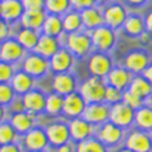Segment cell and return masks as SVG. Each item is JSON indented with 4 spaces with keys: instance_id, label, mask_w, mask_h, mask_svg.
I'll return each instance as SVG.
<instances>
[{
    "instance_id": "60d3db41",
    "label": "cell",
    "mask_w": 152,
    "mask_h": 152,
    "mask_svg": "<svg viewBox=\"0 0 152 152\" xmlns=\"http://www.w3.org/2000/svg\"><path fill=\"white\" fill-rule=\"evenodd\" d=\"M71 7H74V10L77 12H83L88 7H93L95 4V0H70Z\"/></svg>"
},
{
    "instance_id": "7a4b0ae2",
    "label": "cell",
    "mask_w": 152,
    "mask_h": 152,
    "mask_svg": "<svg viewBox=\"0 0 152 152\" xmlns=\"http://www.w3.org/2000/svg\"><path fill=\"white\" fill-rule=\"evenodd\" d=\"M105 90L107 83L104 78L98 77H90L86 81H83L78 86V93L83 95V98L86 99L87 104H93V102H104L105 98Z\"/></svg>"
},
{
    "instance_id": "ee69618b",
    "label": "cell",
    "mask_w": 152,
    "mask_h": 152,
    "mask_svg": "<svg viewBox=\"0 0 152 152\" xmlns=\"http://www.w3.org/2000/svg\"><path fill=\"white\" fill-rule=\"evenodd\" d=\"M0 152H26L23 145L20 142H14V144H9V145L0 146Z\"/></svg>"
},
{
    "instance_id": "b9f144b4",
    "label": "cell",
    "mask_w": 152,
    "mask_h": 152,
    "mask_svg": "<svg viewBox=\"0 0 152 152\" xmlns=\"http://www.w3.org/2000/svg\"><path fill=\"white\" fill-rule=\"evenodd\" d=\"M24 10H44V0H21Z\"/></svg>"
},
{
    "instance_id": "f1b7e54d",
    "label": "cell",
    "mask_w": 152,
    "mask_h": 152,
    "mask_svg": "<svg viewBox=\"0 0 152 152\" xmlns=\"http://www.w3.org/2000/svg\"><path fill=\"white\" fill-rule=\"evenodd\" d=\"M14 39L19 41V44L26 51H33L36 46H37V43H39V39H40V33L39 31H36V30H31V28H20L17 34H16V37Z\"/></svg>"
},
{
    "instance_id": "30bf717a",
    "label": "cell",
    "mask_w": 152,
    "mask_h": 152,
    "mask_svg": "<svg viewBox=\"0 0 152 152\" xmlns=\"http://www.w3.org/2000/svg\"><path fill=\"white\" fill-rule=\"evenodd\" d=\"M125 148H128L132 152H151V132H146V131H142V129L131 131L125 138Z\"/></svg>"
},
{
    "instance_id": "f35d334b",
    "label": "cell",
    "mask_w": 152,
    "mask_h": 152,
    "mask_svg": "<svg viewBox=\"0 0 152 152\" xmlns=\"http://www.w3.org/2000/svg\"><path fill=\"white\" fill-rule=\"evenodd\" d=\"M122 93L118 88L115 87H111V86H107V90H105V98H104V102L108 104V105H114V104H118L122 101Z\"/></svg>"
},
{
    "instance_id": "bcb514c9",
    "label": "cell",
    "mask_w": 152,
    "mask_h": 152,
    "mask_svg": "<svg viewBox=\"0 0 152 152\" xmlns=\"http://www.w3.org/2000/svg\"><path fill=\"white\" fill-rule=\"evenodd\" d=\"M144 20H145V28H146V31H148L149 34H152V10L148 14H146V17Z\"/></svg>"
},
{
    "instance_id": "ffe728a7",
    "label": "cell",
    "mask_w": 152,
    "mask_h": 152,
    "mask_svg": "<svg viewBox=\"0 0 152 152\" xmlns=\"http://www.w3.org/2000/svg\"><path fill=\"white\" fill-rule=\"evenodd\" d=\"M9 122L16 129V132L19 134L20 137H23L36 126V115L27 113V111L14 113L9 117Z\"/></svg>"
},
{
    "instance_id": "8d00e7d4",
    "label": "cell",
    "mask_w": 152,
    "mask_h": 152,
    "mask_svg": "<svg viewBox=\"0 0 152 152\" xmlns=\"http://www.w3.org/2000/svg\"><path fill=\"white\" fill-rule=\"evenodd\" d=\"M17 97H19V95L14 93L13 87H12L10 83L0 84V105L9 108V107L12 105V102H13Z\"/></svg>"
},
{
    "instance_id": "db71d44e",
    "label": "cell",
    "mask_w": 152,
    "mask_h": 152,
    "mask_svg": "<svg viewBox=\"0 0 152 152\" xmlns=\"http://www.w3.org/2000/svg\"><path fill=\"white\" fill-rule=\"evenodd\" d=\"M151 141H152V131H151Z\"/></svg>"
},
{
    "instance_id": "d6a6232c",
    "label": "cell",
    "mask_w": 152,
    "mask_h": 152,
    "mask_svg": "<svg viewBox=\"0 0 152 152\" xmlns=\"http://www.w3.org/2000/svg\"><path fill=\"white\" fill-rule=\"evenodd\" d=\"M63 101H64V97L60 95V94H57V93L47 94L46 114L53 115V117H57L60 114H63Z\"/></svg>"
},
{
    "instance_id": "4316f807",
    "label": "cell",
    "mask_w": 152,
    "mask_h": 152,
    "mask_svg": "<svg viewBox=\"0 0 152 152\" xmlns=\"http://www.w3.org/2000/svg\"><path fill=\"white\" fill-rule=\"evenodd\" d=\"M41 34H46V36H50V37H57V39L61 34H64L61 16L47 13L46 20H44L43 27H41Z\"/></svg>"
},
{
    "instance_id": "1f68e13d",
    "label": "cell",
    "mask_w": 152,
    "mask_h": 152,
    "mask_svg": "<svg viewBox=\"0 0 152 152\" xmlns=\"http://www.w3.org/2000/svg\"><path fill=\"white\" fill-rule=\"evenodd\" d=\"M63 19V30L64 34H73L77 31H81L83 27V21H81V14L77 10L73 12H67L64 16H61Z\"/></svg>"
},
{
    "instance_id": "5b68a950",
    "label": "cell",
    "mask_w": 152,
    "mask_h": 152,
    "mask_svg": "<svg viewBox=\"0 0 152 152\" xmlns=\"http://www.w3.org/2000/svg\"><path fill=\"white\" fill-rule=\"evenodd\" d=\"M20 64H21V70L28 75H31L34 80L43 78L50 71V61L33 51L27 53V56L23 58Z\"/></svg>"
},
{
    "instance_id": "ba28073f",
    "label": "cell",
    "mask_w": 152,
    "mask_h": 152,
    "mask_svg": "<svg viewBox=\"0 0 152 152\" xmlns=\"http://www.w3.org/2000/svg\"><path fill=\"white\" fill-rule=\"evenodd\" d=\"M134 117H135V111L122 101L118 102V104L110 105V118H108V121L115 124V125H118L122 129L132 125Z\"/></svg>"
},
{
    "instance_id": "4dcf8cb0",
    "label": "cell",
    "mask_w": 152,
    "mask_h": 152,
    "mask_svg": "<svg viewBox=\"0 0 152 152\" xmlns=\"http://www.w3.org/2000/svg\"><path fill=\"white\" fill-rule=\"evenodd\" d=\"M124 31L131 37H139L141 34L146 31L145 28V20L139 17L138 14H128L124 23Z\"/></svg>"
},
{
    "instance_id": "d6986e66",
    "label": "cell",
    "mask_w": 152,
    "mask_h": 152,
    "mask_svg": "<svg viewBox=\"0 0 152 152\" xmlns=\"http://www.w3.org/2000/svg\"><path fill=\"white\" fill-rule=\"evenodd\" d=\"M151 64V60H149V56L142 51V50H135V51H131L125 56L124 58V67L129 71L131 74H141L144 73L146 67Z\"/></svg>"
},
{
    "instance_id": "ac0fdd59",
    "label": "cell",
    "mask_w": 152,
    "mask_h": 152,
    "mask_svg": "<svg viewBox=\"0 0 152 152\" xmlns=\"http://www.w3.org/2000/svg\"><path fill=\"white\" fill-rule=\"evenodd\" d=\"M51 86H53V93H57L60 95H63V97L78 91L77 80L71 73L54 74Z\"/></svg>"
},
{
    "instance_id": "277c9868",
    "label": "cell",
    "mask_w": 152,
    "mask_h": 152,
    "mask_svg": "<svg viewBox=\"0 0 152 152\" xmlns=\"http://www.w3.org/2000/svg\"><path fill=\"white\" fill-rule=\"evenodd\" d=\"M90 36H91V41H93V48L95 51L110 53L117 43L115 30L107 27L105 24L90 31Z\"/></svg>"
},
{
    "instance_id": "681fc988",
    "label": "cell",
    "mask_w": 152,
    "mask_h": 152,
    "mask_svg": "<svg viewBox=\"0 0 152 152\" xmlns=\"http://www.w3.org/2000/svg\"><path fill=\"white\" fill-rule=\"evenodd\" d=\"M126 1L132 6H142L144 3H146V0H126Z\"/></svg>"
},
{
    "instance_id": "e575fe53",
    "label": "cell",
    "mask_w": 152,
    "mask_h": 152,
    "mask_svg": "<svg viewBox=\"0 0 152 152\" xmlns=\"http://www.w3.org/2000/svg\"><path fill=\"white\" fill-rule=\"evenodd\" d=\"M75 152H108V148L98 138L91 137L86 141L78 142L75 145Z\"/></svg>"
},
{
    "instance_id": "6da1fadb",
    "label": "cell",
    "mask_w": 152,
    "mask_h": 152,
    "mask_svg": "<svg viewBox=\"0 0 152 152\" xmlns=\"http://www.w3.org/2000/svg\"><path fill=\"white\" fill-rule=\"evenodd\" d=\"M64 47L77 58L88 57L94 51L90 31H84V30L73 34H66Z\"/></svg>"
},
{
    "instance_id": "74e56055",
    "label": "cell",
    "mask_w": 152,
    "mask_h": 152,
    "mask_svg": "<svg viewBox=\"0 0 152 152\" xmlns=\"http://www.w3.org/2000/svg\"><path fill=\"white\" fill-rule=\"evenodd\" d=\"M122 102H125L126 105L129 107V108H132L134 111H137L138 108L145 104V101L144 99H141L139 97H137L135 94H132L129 90H125L124 93H122Z\"/></svg>"
},
{
    "instance_id": "5bb4252c",
    "label": "cell",
    "mask_w": 152,
    "mask_h": 152,
    "mask_svg": "<svg viewBox=\"0 0 152 152\" xmlns=\"http://www.w3.org/2000/svg\"><path fill=\"white\" fill-rule=\"evenodd\" d=\"M86 107H87L86 99L83 98V95L78 91H75V93L68 94V95L64 97V101H63V114L70 119L80 118V117H83Z\"/></svg>"
},
{
    "instance_id": "3957f363",
    "label": "cell",
    "mask_w": 152,
    "mask_h": 152,
    "mask_svg": "<svg viewBox=\"0 0 152 152\" xmlns=\"http://www.w3.org/2000/svg\"><path fill=\"white\" fill-rule=\"evenodd\" d=\"M113 58L108 53H101V51H93L88 56L87 60V68L88 73L93 77L104 78L108 75V73L113 70Z\"/></svg>"
},
{
    "instance_id": "ab89813d",
    "label": "cell",
    "mask_w": 152,
    "mask_h": 152,
    "mask_svg": "<svg viewBox=\"0 0 152 152\" xmlns=\"http://www.w3.org/2000/svg\"><path fill=\"white\" fill-rule=\"evenodd\" d=\"M16 71H17V70H16V67H14L13 64L0 61V84L10 83Z\"/></svg>"
},
{
    "instance_id": "603a6c76",
    "label": "cell",
    "mask_w": 152,
    "mask_h": 152,
    "mask_svg": "<svg viewBox=\"0 0 152 152\" xmlns=\"http://www.w3.org/2000/svg\"><path fill=\"white\" fill-rule=\"evenodd\" d=\"M60 48H61V44H60V40L57 37H50V36H46V34H40L39 43L33 50V53L50 60Z\"/></svg>"
},
{
    "instance_id": "e0dca14e",
    "label": "cell",
    "mask_w": 152,
    "mask_h": 152,
    "mask_svg": "<svg viewBox=\"0 0 152 152\" xmlns=\"http://www.w3.org/2000/svg\"><path fill=\"white\" fill-rule=\"evenodd\" d=\"M46 134L48 138V144L53 146H61L70 142V131L66 122H51L46 126Z\"/></svg>"
},
{
    "instance_id": "7c38bea8",
    "label": "cell",
    "mask_w": 152,
    "mask_h": 152,
    "mask_svg": "<svg viewBox=\"0 0 152 152\" xmlns=\"http://www.w3.org/2000/svg\"><path fill=\"white\" fill-rule=\"evenodd\" d=\"M97 138H98L107 148L115 146L124 139V129L119 128L118 125L113 124V122L107 121L105 124H102V125L98 126Z\"/></svg>"
},
{
    "instance_id": "52a82bcc",
    "label": "cell",
    "mask_w": 152,
    "mask_h": 152,
    "mask_svg": "<svg viewBox=\"0 0 152 152\" xmlns=\"http://www.w3.org/2000/svg\"><path fill=\"white\" fill-rule=\"evenodd\" d=\"M27 56V51L19 44V41L13 37L4 40L0 43V61L9 64H19Z\"/></svg>"
},
{
    "instance_id": "8992f818",
    "label": "cell",
    "mask_w": 152,
    "mask_h": 152,
    "mask_svg": "<svg viewBox=\"0 0 152 152\" xmlns=\"http://www.w3.org/2000/svg\"><path fill=\"white\" fill-rule=\"evenodd\" d=\"M20 144L23 145L26 152H41L47 151L48 144V138H47L46 129L40 128V126H34L31 131H28L26 135L20 137Z\"/></svg>"
},
{
    "instance_id": "2e32d148",
    "label": "cell",
    "mask_w": 152,
    "mask_h": 152,
    "mask_svg": "<svg viewBox=\"0 0 152 152\" xmlns=\"http://www.w3.org/2000/svg\"><path fill=\"white\" fill-rule=\"evenodd\" d=\"M102 14H104V24L113 30H117L124 26L126 16H128L124 6H121L119 3H113L107 6L102 10Z\"/></svg>"
},
{
    "instance_id": "9c48e42d",
    "label": "cell",
    "mask_w": 152,
    "mask_h": 152,
    "mask_svg": "<svg viewBox=\"0 0 152 152\" xmlns=\"http://www.w3.org/2000/svg\"><path fill=\"white\" fill-rule=\"evenodd\" d=\"M87 122H90L93 126H99L105 124L110 118V105L105 102H93L87 104L83 117Z\"/></svg>"
},
{
    "instance_id": "d4e9b609",
    "label": "cell",
    "mask_w": 152,
    "mask_h": 152,
    "mask_svg": "<svg viewBox=\"0 0 152 152\" xmlns=\"http://www.w3.org/2000/svg\"><path fill=\"white\" fill-rule=\"evenodd\" d=\"M46 10H24V13L21 14L19 23L23 28H31V30L40 31L44 20H46Z\"/></svg>"
},
{
    "instance_id": "7402d4cb",
    "label": "cell",
    "mask_w": 152,
    "mask_h": 152,
    "mask_svg": "<svg viewBox=\"0 0 152 152\" xmlns=\"http://www.w3.org/2000/svg\"><path fill=\"white\" fill-rule=\"evenodd\" d=\"M0 9H1L0 17L4 21H7L9 24L19 21L21 14L24 13V7H23L21 0H1Z\"/></svg>"
},
{
    "instance_id": "836d02e7",
    "label": "cell",
    "mask_w": 152,
    "mask_h": 152,
    "mask_svg": "<svg viewBox=\"0 0 152 152\" xmlns=\"http://www.w3.org/2000/svg\"><path fill=\"white\" fill-rule=\"evenodd\" d=\"M19 139L20 135L16 132V129L12 126L9 121H4L0 124V146L19 142Z\"/></svg>"
},
{
    "instance_id": "cb8c5ba5",
    "label": "cell",
    "mask_w": 152,
    "mask_h": 152,
    "mask_svg": "<svg viewBox=\"0 0 152 152\" xmlns=\"http://www.w3.org/2000/svg\"><path fill=\"white\" fill-rule=\"evenodd\" d=\"M80 14H81V21L86 31H93L97 27L104 26V14H102V10L98 7H88L86 10L80 12Z\"/></svg>"
},
{
    "instance_id": "4fadbf2b",
    "label": "cell",
    "mask_w": 152,
    "mask_h": 152,
    "mask_svg": "<svg viewBox=\"0 0 152 152\" xmlns=\"http://www.w3.org/2000/svg\"><path fill=\"white\" fill-rule=\"evenodd\" d=\"M68 125V131H70V138L73 142L78 144L81 141H86V139L91 138L94 135V128L90 122H87L84 118H73L67 122Z\"/></svg>"
},
{
    "instance_id": "9a60e30c",
    "label": "cell",
    "mask_w": 152,
    "mask_h": 152,
    "mask_svg": "<svg viewBox=\"0 0 152 152\" xmlns=\"http://www.w3.org/2000/svg\"><path fill=\"white\" fill-rule=\"evenodd\" d=\"M48 61H50V71L51 73L54 74L70 73V70L74 67L75 57L67 50L66 47H61Z\"/></svg>"
},
{
    "instance_id": "6f0895ef",
    "label": "cell",
    "mask_w": 152,
    "mask_h": 152,
    "mask_svg": "<svg viewBox=\"0 0 152 152\" xmlns=\"http://www.w3.org/2000/svg\"><path fill=\"white\" fill-rule=\"evenodd\" d=\"M0 1H1V0H0Z\"/></svg>"
},
{
    "instance_id": "c3c4849f",
    "label": "cell",
    "mask_w": 152,
    "mask_h": 152,
    "mask_svg": "<svg viewBox=\"0 0 152 152\" xmlns=\"http://www.w3.org/2000/svg\"><path fill=\"white\" fill-rule=\"evenodd\" d=\"M6 118H7V108L3 105H0V124L7 121Z\"/></svg>"
},
{
    "instance_id": "816d5d0a",
    "label": "cell",
    "mask_w": 152,
    "mask_h": 152,
    "mask_svg": "<svg viewBox=\"0 0 152 152\" xmlns=\"http://www.w3.org/2000/svg\"><path fill=\"white\" fill-rule=\"evenodd\" d=\"M108 1H111V0H95V3H108Z\"/></svg>"
},
{
    "instance_id": "11a10c76",
    "label": "cell",
    "mask_w": 152,
    "mask_h": 152,
    "mask_svg": "<svg viewBox=\"0 0 152 152\" xmlns=\"http://www.w3.org/2000/svg\"><path fill=\"white\" fill-rule=\"evenodd\" d=\"M41 152H47V151H41Z\"/></svg>"
},
{
    "instance_id": "44dd1931",
    "label": "cell",
    "mask_w": 152,
    "mask_h": 152,
    "mask_svg": "<svg viewBox=\"0 0 152 152\" xmlns=\"http://www.w3.org/2000/svg\"><path fill=\"white\" fill-rule=\"evenodd\" d=\"M132 77L134 75L126 70L125 67H113V70L105 77V83L107 86L115 87L121 91H125V90H128Z\"/></svg>"
},
{
    "instance_id": "8fae6325",
    "label": "cell",
    "mask_w": 152,
    "mask_h": 152,
    "mask_svg": "<svg viewBox=\"0 0 152 152\" xmlns=\"http://www.w3.org/2000/svg\"><path fill=\"white\" fill-rule=\"evenodd\" d=\"M46 98L47 95L41 90L33 88L31 91L21 95L24 111L33 114V115H40V114L46 113Z\"/></svg>"
},
{
    "instance_id": "f546056e",
    "label": "cell",
    "mask_w": 152,
    "mask_h": 152,
    "mask_svg": "<svg viewBox=\"0 0 152 152\" xmlns=\"http://www.w3.org/2000/svg\"><path fill=\"white\" fill-rule=\"evenodd\" d=\"M134 124L137 125L138 129L151 132L152 131V105H144L135 111L134 117Z\"/></svg>"
},
{
    "instance_id": "f5cc1de1",
    "label": "cell",
    "mask_w": 152,
    "mask_h": 152,
    "mask_svg": "<svg viewBox=\"0 0 152 152\" xmlns=\"http://www.w3.org/2000/svg\"><path fill=\"white\" fill-rule=\"evenodd\" d=\"M149 99H151V102H152V94H151V97H149ZM151 105H152V104H151Z\"/></svg>"
},
{
    "instance_id": "f6af8a7d",
    "label": "cell",
    "mask_w": 152,
    "mask_h": 152,
    "mask_svg": "<svg viewBox=\"0 0 152 152\" xmlns=\"http://www.w3.org/2000/svg\"><path fill=\"white\" fill-rule=\"evenodd\" d=\"M56 152H75V145L73 144V141H70V142H67L64 145L57 146Z\"/></svg>"
},
{
    "instance_id": "f907efd6",
    "label": "cell",
    "mask_w": 152,
    "mask_h": 152,
    "mask_svg": "<svg viewBox=\"0 0 152 152\" xmlns=\"http://www.w3.org/2000/svg\"><path fill=\"white\" fill-rule=\"evenodd\" d=\"M118 152H132V151H129L128 148H125V146H124V148H122V149H119Z\"/></svg>"
},
{
    "instance_id": "7bdbcfd3",
    "label": "cell",
    "mask_w": 152,
    "mask_h": 152,
    "mask_svg": "<svg viewBox=\"0 0 152 152\" xmlns=\"http://www.w3.org/2000/svg\"><path fill=\"white\" fill-rule=\"evenodd\" d=\"M10 36H12L10 24L0 17V43L4 41V40H7V39H10Z\"/></svg>"
},
{
    "instance_id": "7dc6e473",
    "label": "cell",
    "mask_w": 152,
    "mask_h": 152,
    "mask_svg": "<svg viewBox=\"0 0 152 152\" xmlns=\"http://www.w3.org/2000/svg\"><path fill=\"white\" fill-rule=\"evenodd\" d=\"M142 77H144V78H145L148 83H151V84H152V64H149V66H148L145 70H144Z\"/></svg>"
},
{
    "instance_id": "9f6ffc18",
    "label": "cell",
    "mask_w": 152,
    "mask_h": 152,
    "mask_svg": "<svg viewBox=\"0 0 152 152\" xmlns=\"http://www.w3.org/2000/svg\"><path fill=\"white\" fill-rule=\"evenodd\" d=\"M0 13H1V9H0Z\"/></svg>"
},
{
    "instance_id": "484cf974",
    "label": "cell",
    "mask_w": 152,
    "mask_h": 152,
    "mask_svg": "<svg viewBox=\"0 0 152 152\" xmlns=\"http://www.w3.org/2000/svg\"><path fill=\"white\" fill-rule=\"evenodd\" d=\"M10 84L13 87L14 93L17 94L19 97H21V95H24V94H27L28 91L33 90L34 86H36V80H34L31 75H28L27 73H24L23 70H17V71L14 73Z\"/></svg>"
},
{
    "instance_id": "d590c367",
    "label": "cell",
    "mask_w": 152,
    "mask_h": 152,
    "mask_svg": "<svg viewBox=\"0 0 152 152\" xmlns=\"http://www.w3.org/2000/svg\"><path fill=\"white\" fill-rule=\"evenodd\" d=\"M70 0H44V10L48 14L64 16L70 10Z\"/></svg>"
},
{
    "instance_id": "83f0119b",
    "label": "cell",
    "mask_w": 152,
    "mask_h": 152,
    "mask_svg": "<svg viewBox=\"0 0 152 152\" xmlns=\"http://www.w3.org/2000/svg\"><path fill=\"white\" fill-rule=\"evenodd\" d=\"M128 90L132 94H135L137 97H139L141 99L146 101V99H149V97L152 94V84L148 83L142 75H135L131 80Z\"/></svg>"
}]
</instances>
